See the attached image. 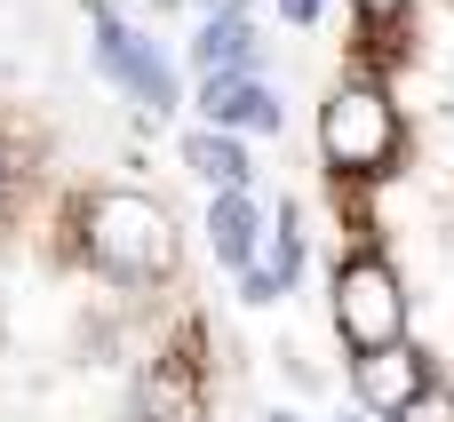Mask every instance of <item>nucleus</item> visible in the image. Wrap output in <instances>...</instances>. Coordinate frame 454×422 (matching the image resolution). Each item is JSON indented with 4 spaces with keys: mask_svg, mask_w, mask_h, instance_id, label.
I'll list each match as a JSON object with an SVG mask.
<instances>
[{
    "mask_svg": "<svg viewBox=\"0 0 454 422\" xmlns=\"http://www.w3.org/2000/svg\"><path fill=\"white\" fill-rule=\"evenodd\" d=\"M80 247L104 279L120 287H152L176 271V223L152 191H128V184H104L80 199Z\"/></svg>",
    "mask_w": 454,
    "mask_h": 422,
    "instance_id": "obj_1",
    "label": "nucleus"
},
{
    "mask_svg": "<svg viewBox=\"0 0 454 422\" xmlns=\"http://www.w3.org/2000/svg\"><path fill=\"white\" fill-rule=\"evenodd\" d=\"M399 136H407L399 128V104L383 88H367V80H343L319 104V152H327L335 176H391Z\"/></svg>",
    "mask_w": 454,
    "mask_h": 422,
    "instance_id": "obj_2",
    "label": "nucleus"
},
{
    "mask_svg": "<svg viewBox=\"0 0 454 422\" xmlns=\"http://www.w3.org/2000/svg\"><path fill=\"white\" fill-rule=\"evenodd\" d=\"M335 335L351 343V359L407 343V279L391 271V255L359 247L335 263Z\"/></svg>",
    "mask_w": 454,
    "mask_h": 422,
    "instance_id": "obj_3",
    "label": "nucleus"
},
{
    "mask_svg": "<svg viewBox=\"0 0 454 422\" xmlns=\"http://www.w3.org/2000/svg\"><path fill=\"white\" fill-rule=\"evenodd\" d=\"M88 32H96V72H104L112 88H128V104H144L152 120H168V112L184 104V80H176L168 48L144 40L112 0H88Z\"/></svg>",
    "mask_w": 454,
    "mask_h": 422,
    "instance_id": "obj_4",
    "label": "nucleus"
},
{
    "mask_svg": "<svg viewBox=\"0 0 454 422\" xmlns=\"http://www.w3.org/2000/svg\"><path fill=\"white\" fill-rule=\"evenodd\" d=\"M192 104H200V128H215V136H279L287 128V104L263 72H207Z\"/></svg>",
    "mask_w": 454,
    "mask_h": 422,
    "instance_id": "obj_5",
    "label": "nucleus"
},
{
    "mask_svg": "<svg viewBox=\"0 0 454 422\" xmlns=\"http://www.w3.org/2000/svg\"><path fill=\"white\" fill-rule=\"evenodd\" d=\"M423 383H431V359H423L415 343L359 351V359H351V391H359V407H367V415H391V407H407Z\"/></svg>",
    "mask_w": 454,
    "mask_h": 422,
    "instance_id": "obj_6",
    "label": "nucleus"
},
{
    "mask_svg": "<svg viewBox=\"0 0 454 422\" xmlns=\"http://www.w3.org/2000/svg\"><path fill=\"white\" fill-rule=\"evenodd\" d=\"M255 247H263V207H255V191H207V255H215V271H247L255 263Z\"/></svg>",
    "mask_w": 454,
    "mask_h": 422,
    "instance_id": "obj_7",
    "label": "nucleus"
},
{
    "mask_svg": "<svg viewBox=\"0 0 454 422\" xmlns=\"http://www.w3.org/2000/svg\"><path fill=\"white\" fill-rule=\"evenodd\" d=\"M255 56H263V40H255V16H247V8H215V16H200V32H192V64H200V80H207V72H255Z\"/></svg>",
    "mask_w": 454,
    "mask_h": 422,
    "instance_id": "obj_8",
    "label": "nucleus"
},
{
    "mask_svg": "<svg viewBox=\"0 0 454 422\" xmlns=\"http://www.w3.org/2000/svg\"><path fill=\"white\" fill-rule=\"evenodd\" d=\"M184 168L207 184V191H255V160L239 136H215V128H192L184 136Z\"/></svg>",
    "mask_w": 454,
    "mask_h": 422,
    "instance_id": "obj_9",
    "label": "nucleus"
},
{
    "mask_svg": "<svg viewBox=\"0 0 454 422\" xmlns=\"http://www.w3.org/2000/svg\"><path fill=\"white\" fill-rule=\"evenodd\" d=\"M136 399H144L152 422H200V383H192V367H176V359H160Z\"/></svg>",
    "mask_w": 454,
    "mask_h": 422,
    "instance_id": "obj_10",
    "label": "nucleus"
},
{
    "mask_svg": "<svg viewBox=\"0 0 454 422\" xmlns=\"http://www.w3.org/2000/svg\"><path fill=\"white\" fill-rule=\"evenodd\" d=\"M255 271H271V279H279V287L295 295V279H303V215H295V207H279V223H263Z\"/></svg>",
    "mask_w": 454,
    "mask_h": 422,
    "instance_id": "obj_11",
    "label": "nucleus"
},
{
    "mask_svg": "<svg viewBox=\"0 0 454 422\" xmlns=\"http://www.w3.org/2000/svg\"><path fill=\"white\" fill-rule=\"evenodd\" d=\"M383 422H454V391H447V383H423L407 407H391Z\"/></svg>",
    "mask_w": 454,
    "mask_h": 422,
    "instance_id": "obj_12",
    "label": "nucleus"
},
{
    "mask_svg": "<svg viewBox=\"0 0 454 422\" xmlns=\"http://www.w3.org/2000/svg\"><path fill=\"white\" fill-rule=\"evenodd\" d=\"M239 303H247V311H271V303H287V287H279L271 271H255V263H247V271H239Z\"/></svg>",
    "mask_w": 454,
    "mask_h": 422,
    "instance_id": "obj_13",
    "label": "nucleus"
},
{
    "mask_svg": "<svg viewBox=\"0 0 454 422\" xmlns=\"http://www.w3.org/2000/svg\"><path fill=\"white\" fill-rule=\"evenodd\" d=\"M351 8H359V16H367V24H391V16H399V8H407V0H351Z\"/></svg>",
    "mask_w": 454,
    "mask_h": 422,
    "instance_id": "obj_14",
    "label": "nucleus"
},
{
    "mask_svg": "<svg viewBox=\"0 0 454 422\" xmlns=\"http://www.w3.org/2000/svg\"><path fill=\"white\" fill-rule=\"evenodd\" d=\"M279 16L287 24H319V0H279Z\"/></svg>",
    "mask_w": 454,
    "mask_h": 422,
    "instance_id": "obj_15",
    "label": "nucleus"
},
{
    "mask_svg": "<svg viewBox=\"0 0 454 422\" xmlns=\"http://www.w3.org/2000/svg\"><path fill=\"white\" fill-rule=\"evenodd\" d=\"M8 184H16V160H8V144H0V191H8Z\"/></svg>",
    "mask_w": 454,
    "mask_h": 422,
    "instance_id": "obj_16",
    "label": "nucleus"
},
{
    "mask_svg": "<svg viewBox=\"0 0 454 422\" xmlns=\"http://www.w3.org/2000/svg\"><path fill=\"white\" fill-rule=\"evenodd\" d=\"M200 8H207V16H215V8H247V0H200Z\"/></svg>",
    "mask_w": 454,
    "mask_h": 422,
    "instance_id": "obj_17",
    "label": "nucleus"
},
{
    "mask_svg": "<svg viewBox=\"0 0 454 422\" xmlns=\"http://www.w3.org/2000/svg\"><path fill=\"white\" fill-rule=\"evenodd\" d=\"M271 422H303V415H287V407H279V415H271Z\"/></svg>",
    "mask_w": 454,
    "mask_h": 422,
    "instance_id": "obj_18",
    "label": "nucleus"
},
{
    "mask_svg": "<svg viewBox=\"0 0 454 422\" xmlns=\"http://www.w3.org/2000/svg\"><path fill=\"white\" fill-rule=\"evenodd\" d=\"M343 422H367V415H343Z\"/></svg>",
    "mask_w": 454,
    "mask_h": 422,
    "instance_id": "obj_19",
    "label": "nucleus"
}]
</instances>
